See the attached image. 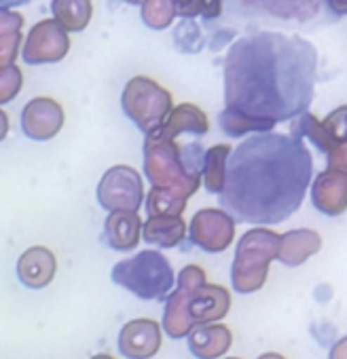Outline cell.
I'll list each match as a JSON object with an SVG mask.
<instances>
[{
  "label": "cell",
  "mask_w": 347,
  "mask_h": 359,
  "mask_svg": "<svg viewBox=\"0 0 347 359\" xmlns=\"http://www.w3.org/2000/svg\"><path fill=\"white\" fill-rule=\"evenodd\" d=\"M227 359H240V357H227Z\"/></svg>",
  "instance_id": "f35d334b"
},
{
  "label": "cell",
  "mask_w": 347,
  "mask_h": 359,
  "mask_svg": "<svg viewBox=\"0 0 347 359\" xmlns=\"http://www.w3.org/2000/svg\"><path fill=\"white\" fill-rule=\"evenodd\" d=\"M171 104H174L171 93L148 76L129 79L121 95L123 112L146 135L155 133L163 125V121L174 108Z\"/></svg>",
  "instance_id": "8992f818"
},
{
  "label": "cell",
  "mask_w": 347,
  "mask_h": 359,
  "mask_svg": "<svg viewBox=\"0 0 347 359\" xmlns=\"http://www.w3.org/2000/svg\"><path fill=\"white\" fill-rule=\"evenodd\" d=\"M313 175L303 140L286 133H256L231 150L221 210L246 224H282L301 205Z\"/></svg>",
  "instance_id": "7a4b0ae2"
},
{
  "label": "cell",
  "mask_w": 347,
  "mask_h": 359,
  "mask_svg": "<svg viewBox=\"0 0 347 359\" xmlns=\"http://www.w3.org/2000/svg\"><path fill=\"white\" fill-rule=\"evenodd\" d=\"M223 13V0H202V15L206 20H216Z\"/></svg>",
  "instance_id": "4dcf8cb0"
},
{
  "label": "cell",
  "mask_w": 347,
  "mask_h": 359,
  "mask_svg": "<svg viewBox=\"0 0 347 359\" xmlns=\"http://www.w3.org/2000/svg\"><path fill=\"white\" fill-rule=\"evenodd\" d=\"M345 351H347V338H341L332 351H330V359H345Z\"/></svg>",
  "instance_id": "1f68e13d"
},
{
  "label": "cell",
  "mask_w": 347,
  "mask_h": 359,
  "mask_svg": "<svg viewBox=\"0 0 347 359\" xmlns=\"http://www.w3.org/2000/svg\"><path fill=\"white\" fill-rule=\"evenodd\" d=\"M328 3H330V7L334 9V13H339V15L345 13V0H328Z\"/></svg>",
  "instance_id": "e575fe53"
},
{
  "label": "cell",
  "mask_w": 347,
  "mask_h": 359,
  "mask_svg": "<svg viewBox=\"0 0 347 359\" xmlns=\"http://www.w3.org/2000/svg\"><path fill=\"white\" fill-rule=\"evenodd\" d=\"M320 248H322L320 233L311 229H294V231L280 235L275 260H280L286 266H301L307 258L317 254Z\"/></svg>",
  "instance_id": "ac0fdd59"
},
{
  "label": "cell",
  "mask_w": 347,
  "mask_h": 359,
  "mask_svg": "<svg viewBox=\"0 0 347 359\" xmlns=\"http://www.w3.org/2000/svg\"><path fill=\"white\" fill-rule=\"evenodd\" d=\"M22 28H24V15L22 13L0 7V36L18 34V32H22Z\"/></svg>",
  "instance_id": "f1b7e54d"
},
{
  "label": "cell",
  "mask_w": 347,
  "mask_h": 359,
  "mask_svg": "<svg viewBox=\"0 0 347 359\" xmlns=\"http://www.w3.org/2000/svg\"><path fill=\"white\" fill-rule=\"evenodd\" d=\"M112 281L142 300H163L174 287V271L161 252L142 250L112 266Z\"/></svg>",
  "instance_id": "5b68a950"
},
{
  "label": "cell",
  "mask_w": 347,
  "mask_h": 359,
  "mask_svg": "<svg viewBox=\"0 0 347 359\" xmlns=\"http://www.w3.org/2000/svg\"><path fill=\"white\" fill-rule=\"evenodd\" d=\"M206 283H208V279H206V273L202 266L189 264L181 271L178 287L169 292V296L165 300V311H163V330L171 338H185L193 330V325L187 319V300H189L191 292H195L197 287H202Z\"/></svg>",
  "instance_id": "ba28073f"
},
{
  "label": "cell",
  "mask_w": 347,
  "mask_h": 359,
  "mask_svg": "<svg viewBox=\"0 0 347 359\" xmlns=\"http://www.w3.org/2000/svg\"><path fill=\"white\" fill-rule=\"evenodd\" d=\"M53 22L66 32H83L93 18L91 0H53L51 3Z\"/></svg>",
  "instance_id": "7402d4cb"
},
{
  "label": "cell",
  "mask_w": 347,
  "mask_h": 359,
  "mask_svg": "<svg viewBox=\"0 0 347 359\" xmlns=\"http://www.w3.org/2000/svg\"><path fill=\"white\" fill-rule=\"evenodd\" d=\"M256 359H286L284 355H280V353H263L261 357H256Z\"/></svg>",
  "instance_id": "d590c367"
},
{
  "label": "cell",
  "mask_w": 347,
  "mask_h": 359,
  "mask_svg": "<svg viewBox=\"0 0 347 359\" xmlns=\"http://www.w3.org/2000/svg\"><path fill=\"white\" fill-rule=\"evenodd\" d=\"M204 146L199 142L176 144L159 133L144 140V173L152 189L169 191L189 201L202 187Z\"/></svg>",
  "instance_id": "3957f363"
},
{
  "label": "cell",
  "mask_w": 347,
  "mask_h": 359,
  "mask_svg": "<svg viewBox=\"0 0 347 359\" xmlns=\"http://www.w3.org/2000/svg\"><path fill=\"white\" fill-rule=\"evenodd\" d=\"M189 235H191L193 245L202 248L204 252L218 254V252H225L233 243L235 220L218 208H206L193 216Z\"/></svg>",
  "instance_id": "30bf717a"
},
{
  "label": "cell",
  "mask_w": 347,
  "mask_h": 359,
  "mask_svg": "<svg viewBox=\"0 0 347 359\" xmlns=\"http://www.w3.org/2000/svg\"><path fill=\"white\" fill-rule=\"evenodd\" d=\"M64 127V108L53 97H34L22 110V129L30 140L45 142Z\"/></svg>",
  "instance_id": "8fae6325"
},
{
  "label": "cell",
  "mask_w": 347,
  "mask_h": 359,
  "mask_svg": "<svg viewBox=\"0 0 347 359\" xmlns=\"http://www.w3.org/2000/svg\"><path fill=\"white\" fill-rule=\"evenodd\" d=\"M277 245L280 235L265 226L242 235L231 266V281L237 294H254L265 285L269 264L277 258Z\"/></svg>",
  "instance_id": "277c9868"
},
{
  "label": "cell",
  "mask_w": 347,
  "mask_h": 359,
  "mask_svg": "<svg viewBox=\"0 0 347 359\" xmlns=\"http://www.w3.org/2000/svg\"><path fill=\"white\" fill-rule=\"evenodd\" d=\"M231 150L233 148L229 144H216V146L208 148L206 154H204L202 182L206 184V191L212 193V195H221V191H223L225 167H227V158H229Z\"/></svg>",
  "instance_id": "603a6c76"
},
{
  "label": "cell",
  "mask_w": 347,
  "mask_h": 359,
  "mask_svg": "<svg viewBox=\"0 0 347 359\" xmlns=\"http://www.w3.org/2000/svg\"><path fill=\"white\" fill-rule=\"evenodd\" d=\"M311 203L326 216H341L347 210V169L328 167L311 187Z\"/></svg>",
  "instance_id": "4fadbf2b"
},
{
  "label": "cell",
  "mask_w": 347,
  "mask_h": 359,
  "mask_svg": "<svg viewBox=\"0 0 347 359\" xmlns=\"http://www.w3.org/2000/svg\"><path fill=\"white\" fill-rule=\"evenodd\" d=\"M58 271L55 254L45 245H34L26 250L18 260V277L30 290L47 287Z\"/></svg>",
  "instance_id": "2e32d148"
},
{
  "label": "cell",
  "mask_w": 347,
  "mask_h": 359,
  "mask_svg": "<svg viewBox=\"0 0 347 359\" xmlns=\"http://www.w3.org/2000/svg\"><path fill=\"white\" fill-rule=\"evenodd\" d=\"M142 239L157 248H176L187 237V222L174 216L148 218L142 226Z\"/></svg>",
  "instance_id": "44dd1931"
},
{
  "label": "cell",
  "mask_w": 347,
  "mask_h": 359,
  "mask_svg": "<svg viewBox=\"0 0 347 359\" xmlns=\"http://www.w3.org/2000/svg\"><path fill=\"white\" fill-rule=\"evenodd\" d=\"M210 123L206 112L195 106V104H181L176 108H171L163 125L155 131L165 140H176L183 133H193V135H204L208 133Z\"/></svg>",
  "instance_id": "e0dca14e"
},
{
  "label": "cell",
  "mask_w": 347,
  "mask_h": 359,
  "mask_svg": "<svg viewBox=\"0 0 347 359\" xmlns=\"http://www.w3.org/2000/svg\"><path fill=\"white\" fill-rule=\"evenodd\" d=\"M187 210V199L174 195L169 191H161V189H152L146 197V214L148 218H157V216H174L181 218Z\"/></svg>",
  "instance_id": "cb8c5ba5"
},
{
  "label": "cell",
  "mask_w": 347,
  "mask_h": 359,
  "mask_svg": "<svg viewBox=\"0 0 347 359\" xmlns=\"http://www.w3.org/2000/svg\"><path fill=\"white\" fill-rule=\"evenodd\" d=\"M91 359H114L112 355H106V353H102V355H93Z\"/></svg>",
  "instance_id": "8d00e7d4"
},
{
  "label": "cell",
  "mask_w": 347,
  "mask_h": 359,
  "mask_svg": "<svg viewBox=\"0 0 347 359\" xmlns=\"http://www.w3.org/2000/svg\"><path fill=\"white\" fill-rule=\"evenodd\" d=\"M125 3H129V5H142L144 0H125Z\"/></svg>",
  "instance_id": "74e56055"
},
{
  "label": "cell",
  "mask_w": 347,
  "mask_h": 359,
  "mask_svg": "<svg viewBox=\"0 0 347 359\" xmlns=\"http://www.w3.org/2000/svg\"><path fill=\"white\" fill-rule=\"evenodd\" d=\"M70 51L68 32L53 20H43L32 26L26 36L22 57L30 66L55 64L62 62Z\"/></svg>",
  "instance_id": "9c48e42d"
},
{
  "label": "cell",
  "mask_w": 347,
  "mask_h": 359,
  "mask_svg": "<svg viewBox=\"0 0 347 359\" xmlns=\"http://www.w3.org/2000/svg\"><path fill=\"white\" fill-rule=\"evenodd\" d=\"M317 53L301 36L256 32L235 41L225 57V110L218 121L227 135L269 133L277 123L309 110Z\"/></svg>",
  "instance_id": "6da1fadb"
},
{
  "label": "cell",
  "mask_w": 347,
  "mask_h": 359,
  "mask_svg": "<svg viewBox=\"0 0 347 359\" xmlns=\"http://www.w3.org/2000/svg\"><path fill=\"white\" fill-rule=\"evenodd\" d=\"M231 309V294L214 283H206L191 292L187 300V319L193 327L202 323H214L227 317Z\"/></svg>",
  "instance_id": "5bb4252c"
},
{
  "label": "cell",
  "mask_w": 347,
  "mask_h": 359,
  "mask_svg": "<svg viewBox=\"0 0 347 359\" xmlns=\"http://www.w3.org/2000/svg\"><path fill=\"white\" fill-rule=\"evenodd\" d=\"M176 20L174 0H144L142 3V22L150 30H167Z\"/></svg>",
  "instance_id": "d4e9b609"
},
{
  "label": "cell",
  "mask_w": 347,
  "mask_h": 359,
  "mask_svg": "<svg viewBox=\"0 0 347 359\" xmlns=\"http://www.w3.org/2000/svg\"><path fill=\"white\" fill-rule=\"evenodd\" d=\"M174 9H176V15L191 20L202 15V0H174Z\"/></svg>",
  "instance_id": "f546056e"
},
{
  "label": "cell",
  "mask_w": 347,
  "mask_h": 359,
  "mask_svg": "<svg viewBox=\"0 0 347 359\" xmlns=\"http://www.w3.org/2000/svg\"><path fill=\"white\" fill-rule=\"evenodd\" d=\"M292 137H307L309 142H313L317 146V150L322 154H326L328 167H339V169H347V146L345 142H336L328 135V131L324 129L322 121L315 118L311 112H303L301 116H296V121L292 123Z\"/></svg>",
  "instance_id": "9a60e30c"
},
{
  "label": "cell",
  "mask_w": 347,
  "mask_h": 359,
  "mask_svg": "<svg viewBox=\"0 0 347 359\" xmlns=\"http://www.w3.org/2000/svg\"><path fill=\"white\" fill-rule=\"evenodd\" d=\"M28 3H32V0H0V7L9 9V7H20V5H28Z\"/></svg>",
  "instance_id": "836d02e7"
},
{
  "label": "cell",
  "mask_w": 347,
  "mask_h": 359,
  "mask_svg": "<svg viewBox=\"0 0 347 359\" xmlns=\"http://www.w3.org/2000/svg\"><path fill=\"white\" fill-rule=\"evenodd\" d=\"M233 342V334L223 323L197 325L189 332V348L197 359H218Z\"/></svg>",
  "instance_id": "d6986e66"
},
{
  "label": "cell",
  "mask_w": 347,
  "mask_h": 359,
  "mask_svg": "<svg viewBox=\"0 0 347 359\" xmlns=\"http://www.w3.org/2000/svg\"><path fill=\"white\" fill-rule=\"evenodd\" d=\"M9 133V114L5 110H0V142H3Z\"/></svg>",
  "instance_id": "d6a6232c"
},
{
  "label": "cell",
  "mask_w": 347,
  "mask_h": 359,
  "mask_svg": "<svg viewBox=\"0 0 347 359\" xmlns=\"http://www.w3.org/2000/svg\"><path fill=\"white\" fill-rule=\"evenodd\" d=\"M161 348V325L152 319H131L119 332V351L127 359H150Z\"/></svg>",
  "instance_id": "7c38bea8"
},
{
  "label": "cell",
  "mask_w": 347,
  "mask_h": 359,
  "mask_svg": "<svg viewBox=\"0 0 347 359\" xmlns=\"http://www.w3.org/2000/svg\"><path fill=\"white\" fill-rule=\"evenodd\" d=\"M345 118H347V106H341L322 121L328 135L336 142H345Z\"/></svg>",
  "instance_id": "4316f807"
},
{
  "label": "cell",
  "mask_w": 347,
  "mask_h": 359,
  "mask_svg": "<svg viewBox=\"0 0 347 359\" xmlns=\"http://www.w3.org/2000/svg\"><path fill=\"white\" fill-rule=\"evenodd\" d=\"M20 45H22V32L0 36V68L15 62L20 53Z\"/></svg>",
  "instance_id": "83f0119b"
},
{
  "label": "cell",
  "mask_w": 347,
  "mask_h": 359,
  "mask_svg": "<svg viewBox=\"0 0 347 359\" xmlns=\"http://www.w3.org/2000/svg\"><path fill=\"white\" fill-rule=\"evenodd\" d=\"M144 199V187L140 173L129 165L110 167L98 184V201L104 210L138 214Z\"/></svg>",
  "instance_id": "52a82bcc"
},
{
  "label": "cell",
  "mask_w": 347,
  "mask_h": 359,
  "mask_svg": "<svg viewBox=\"0 0 347 359\" xmlns=\"http://www.w3.org/2000/svg\"><path fill=\"white\" fill-rule=\"evenodd\" d=\"M24 87V74L20 66L9 64L0 68V106L13 102Z\"/></svg>",
  "instance_id": "484cf974"
},
{
  "label": "cell",
  "mask_w": 347,
  "mask_h": 359,
  "mask_svg": "<svg viewBox=\"0 0 347 359\" xmlns=\"http://www.w3.org/2000/svg\"><path fill=\"white\" fill-rule=\"evenodd\" d=\"M142 220L131 212H112L104 222V241L117 252H129L138 245Z\"/></svg>",
  "instance_id": "ffe728a7"
}]
</instances>
